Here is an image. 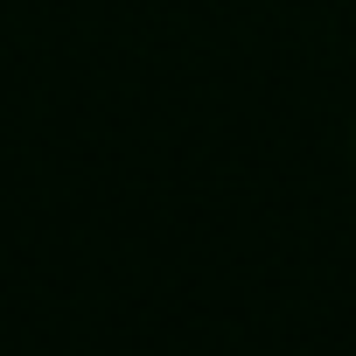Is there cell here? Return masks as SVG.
<instances>
[{"mask_svg": "<svg viewBox=\"0 0 356 356\" xmlns=\"http://www.w3.org/2000/svg\"><path fill=\"white\" fill-rule=\"evenodd\" d=\"M349 161H356V126H349Z\"/></svg>", "mask_w": 356, "mask_h": 356, "instance_id": "obj_1", "label": "cell"}]
</instances>
